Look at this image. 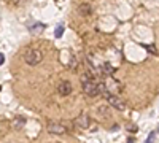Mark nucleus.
<instances>
[{
  "label": "nucleus",
  "instance_id": "obj_1",
  "mask_svg": "<svg viewBox=\"0 0 159 143\" xmlns=\"http://www.w3.org/2000/svg\"><path fill=\"white\" fill-rule=\"evenodd\" d=\"M42 60H43V53L40 49H37V48L25 49V53H24V62L27 64V65H38Z\"/></svg>",
  "mask_w": 159,
  "mask_h": 143
},
{
  "label": "nucleus",
  "instance_id": "obj_2",
  "mask_svg": "<svg viewBox=\"0 0 159 143\" xmlns=\"http://www.w3.org/2000/svg\"><path fill=\"white\" fill-rule=\"evenodd\" d=\"M103 86H105V97H110V96H118L119 92L123 91V86L118 80L108 76L107 81H103Z\"/></svg>",
  "mask_w": 159,
  "mask_h": 143
},
{
  "label": "nucleus",
  "instance_id": "obj_3",
  "mask_svg": "<svg viewBox=\"0 0 159 143\" xmlns=\"http://www.w3.org/2000/svg\"><path fill=\"white\" fill-rule=\"evenodd\" d=\"M107 100H108V103H110V107H113L115 110H118V111H124V110H126V102H124L121 97L110 96V97H107Z\"/></svg>",
  "mask_w": 159,
  "mask_h": 143
},
{
  "label": "nucleus",
  "instance_id": "obj_4",
  "mask_svg": "<svg viewBox=\"0 0 159 143\" xmlns=\"http://www.w3.org/2000/svg\"><path fill=\"white\" fill-rule=\"evenodd\" d=\"M48 132L54 134V135H64V134H67V127L59 123H51L48 124Z\"/></svg>",
  "mask_w": 159,
  "mask_h": 143
},
{
  "label": "nucleus",
  "instance_id": "obj_5",
  "mask_svg": "<svg viewBox=\"0 0 159 143\" xmlns=\"http://www.w3.org/2000/svg\"><path fill=\"white\" fill-rule=\"evenodd\" d=\"M75 124L80 127V129H88L89 124H91V118H89V114L88 113H81L78 116V118L75 119Z\"/></svg>",
  "mask_w": 159,
  "mask_h": 143
},
{
  "label": "nucleus",
  "instance_id": "obj_6",
  "mask_svg": "<svg viewBox=\"0 0 159 143\" xmlns=\"http://www.w3.org/2000/svg\"><path fill=\"white\" fill-rule=\"evenodd\" d=\"M72 83L70 81H62L59 86H57V92H59V96H62V97H67V96H70L72 94Z\"/></svg>",
  "mask_w": 159,
  "mask_h": 143
},
{
  "label": "nucleus",
  "instance_id": "obj_7",
  "mask_svg": "<svg viewBox=\"0 0 159 143\" xmlns=\"http://www.w3.org/2000/svg\"><path fill=\"white\" fill-rule=\"evenodd\" d=\"M100 73L105 75V76H111V75L115 73V69H113L111 64L105 62V64H102V65H100Z\"/></svg>",
  "mask_w": 159,
  "mask_h": 143
},
{
  "label": "nucleus",
  "instance_id": "obj_8",
  "mask_svg": "<svg viewBox=\"0 0 159 143\" xmlns=\"http://www.w3.org/2000/svg\"><path fill=\"white\" fill-rule=\"evenodd\" d=\"M24 126H25V118H22V116H16V118L13 119V127L18 129V131L22 129Z\"/></svg>",
  "mask_w": 159,
  "mask_h": 143
},
{
  "label": "nucleus",
  "instance_id": "obj_9",
  "mask_svg": "<svg viewBox=\"0 0 159 143\" xmlns=\"http://www.w3.org/2000/svg\"><path fill=\"white\" fill-rule=\"evenodd\" d=\"M91 7L88 5V3H83V5H80V8H78V13H80V15H81V16H89L91 15Z\"/></svg>",
  "mask_w": 159,
  "mask_h": 143
},
{
  "label": "nucleus",
  "instance_id": "obj_10",
  "mask_svg": "<svg viewBox=\"0 0 159 143\" xmlns=\"http://www.w3.org/2000/svg\"><path fill=\"white\" fill-rule=\"evenodd\" d=\"M27 27H29V30H30V34H38V32H42L43 29H45V25L43 24H29L27 25Z\"/></svg>",
  "mask_w": 159,
  "mask_h": 143
},
{
  "label": "nucleus",
  "instance_id": "obj_11",
  "mask_svg": "<svg viewBox=\"0 0 159 143\" xmlns=\"http://www.w3.org/2000/svg\"><path fill=\"white\" fill-rule=\"evenodd\" d=\"M62 35H64V24H57V27L54 30V37L56 38H61Z\"/></svg>",
  "mask_w": 159,
  "mask_h": 143
},
{
  "label": "nucleus",
  "instance_id": "obj_12",
  "mask_svg": "<svg viewBox=\"0 0 159 143\" xmlns=\"http://www.w3.org/2000/svg\"><path fill=\"white\" fill-rule=\"evenodd\" d=\"M147 51H150V53H153V54H157V51H156V48L154 46H150V45H142Z\"/></svg>",
  "mask_w": 159,
  "mask_h": 143
},
{
  "label": "nucleus",
  "instance_id": "obj_13",
  "mask_svg": "<svg viewBox=\"0 0 159 143\" xmlns=\"http://www.w3.org/2000/svg\"><path fill=\"white\" fill-rule=\"evenodd\" d=\"M154 138H156V132H151V134L148 135V138H147V141H145V143H153Z\"/></svg>",
  "mask_w": 159,
  "mask_h": 143
},
{
  "label": "nucleus",
  "instance_id": "obj_14",
  "mask_svg": "<svg viewBox=\"0 0 159 143\" xmlns=\"http://www.w3.org/2000/svg\"><path fill=\"white\" fill-rule=\"evenodd\" d=\"M3 64H5V56L0 53V65H3Z\"/></svg>",
  "mask_w": 159,
  "mask_h": 143
},
{
  "label": "nucleus",
  "instance_id": "obj_15",
  "mask_svg": "<svg viewBox=\"0 0 159 143\" xmlns=\"http://www.w3.org/2000/svg\"><path fill=\"white\" fill-rule=\"evenodd\" d=\"M127 129H129L130 132H135V131H137V127H135V126H127Z\"/></svg>",
  "mask_w": 159,
  "mask_h": 143
},
{
  "label": "nucleus",
  "instance_id": "obj_16",
  "mask_svg": "<svg viewBox=\"0 0 159 143\" xmlns=\"http://www.w3.org/2000/svg\"><path fill=\"white\" fill-rule=\"evenodd\" d=\"M127 143H134V138H129V140H127Z\"/></svg>",
  "mask_w": 159,
  "mask_h": 143
},
{
  "label": "nucleus",
  "instance_id": "obj_17",
  "mask_svg": "<svg viewBox=\"0 0 159 143\" xmlns=\"http://www.w3.org/2000/svg\"><path fill=\"white\" fill-rule=\"evenodd\" d=\"M0 91H2V86H0Z\"/></svg>",
  "mask_w": 159,
  "mask_h": 143
},
{
  "label": "nucleus",
  "instance_id": "obj_18",
  "mask_svg": "<svg viewBox=\"0 0 159 143\" xmlns=\"http://www.w3.org/2000/svg\"><path fill=\"white\" fill-rule=\"evenodd\" d=\"M157 132H159V127H157Z\"/></svg>",
  "mask_w": 159,
  "mask_h": 143
}]
</instances>
